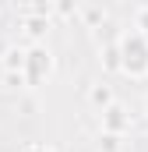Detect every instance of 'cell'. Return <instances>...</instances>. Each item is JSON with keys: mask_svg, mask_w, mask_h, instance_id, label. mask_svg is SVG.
Wrapping results in <instances>:
<instances>
[{"mask_svg": "<svg viewBox=\"0 0 148 152\" xmlns=\"http://www.w3.org/2000/svg\"><path fill=\"white\" fill-rule=\"evenodd\" d=\"M127 124H131V117H127L123 106H110V110H102V127H106V134H120Z\"/></svg>", "mask_w": 148, "mask_h": 152, "instance_id": "7a4b0ae2", "label": "cell"}, {"mask_svg": "<svg viewBox=\"0 0 148 152\" xmlns=\"http://www.w3.org/2000/svg\"><path fill=\"white\" fill-rule=\"evenodd\" d=\"M138 28H141L138 36H145V39H148V7H138Z\"/></svg>", "mask_w": 148, "mask_h": 152, "instance_id": "8992f818", "label": "cell"}, {"mask_svg": "<svg viewBox=\"0 0 148 152\" xmlns=\"http://www.w3.org/2000/svg\"><path fill=\"white\" fill-rule=\"evenodd\" d=\"M46 28H49V25H46V21H39V18H36V21H28V36H32V39H39Z\"/></svg>", "mask_w": 148, "mask_h": 152, "instance_id": "52a82bcc", "label": "cell"}, {"mask_svg": "<svg viewBox=\"0 0 148 152\" xmlns=\"http://www.w3.org/2000/svg\"><path fill=\"white\" fill-rule=\"evenodd\" d=\"M106 67H120V60H116V46L106 50Z\"/></svg>", "mask_w": 148, "mask_h": 152, "instance_id": "9c48e42d", "label": "cell"}, {"mask_svg": "<svg viewBox=\"0 0 148 152\" xmlns=\"http://www.w3.org/2000/svg\"><path fill=\"white\" fill-rule=\"evenodd\" d=\"M145 110H148V99H145Z\"/></svg>", "mask_w": 148, "mask_h": 152, "instance_id": "8fae6325", "label": "cell"}, {"mask_svg": "<svg viewBox=\"0 0 148 152\" xmlns=\"http://www.w3.org/2000/svg\"><path fill=\"white\" fill-rule=\"evenodd\" d=\"M28 64H36V71H32V81H39L42 75H49V67H53V57H49V50L36 46L32 53H25V67H28Z\"/></svg>", "mask_w": 148, "mask_h": 152, "instance_id": "6da1fadb", "label": "cell"}, {"mask_svg": "<svg viewBox=\"0 0 148 152\" xmlns=\"http://www.w3.org/2000/svg\"><path fill=\"white\" fill-rule=\"evenodd\" d=\"M4 78H7L11 88H21V85H25V75H7V71H4Z\"/></svg>", "mask_w": 148, "mask_h": 152, "instance_id": "ba28073f", "label": "cell"}, {"mask_svg": "<svg viewBox=\"0 0 148 152\" xmlns=\"http://www.w3.org/2000/svg\"><path fill=\"white\" fill-rule=\"evenodd\" d=\"M14 67H18V71L25 67V50H18V46H11V50H7V57H4V71H7V75H14Z\"/></svg>", "mask_w": 148, "mask_h": 152, "instance_id": "277c9868", "label": "cell"}, {"mask_svg": "<svg viewBox=\"0 0 148 152\" xmlns=\"http://www.w3.org/2000/svg\"><path fill=\"white\" fill-rule=\"evenodd\" d=\"M88 103H92V106L110 110V106H113V92H110V85H92V88H88Z\"/></svg>", "mask_w": 148, "mask_h": 152, "instance_id": "3957f363", "label": "cell"}, {"mask_svg": "<svg viewBox=\"0 0 148 152\" xmlns=\"http://www.w3.org/2000/svg\"><path fill=\"white\" fill-rule=\"evenodd\" d=\"M99 149L116 152V149H120V138H116V134H102V138H99Z\"/></svg>", "mask_w": 148, "mask_h": 152, "instance_id": "5b68a950", "label": "cell"}, {"mask_svg": "<svg viewBox=\"0 0 148 152\" xmlns=\"http://www.w3.org/2000/svg\"><path fill=\"white\" fill-rule=\"evenodd\" d=\"M25 152H49V149H46V145H28Z\"/></svg>", "mask_w": 148, "mask_h": 152, "instance_id": "30bf717a", "label": "cell"}]
</instances>
